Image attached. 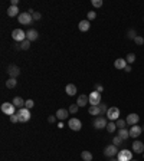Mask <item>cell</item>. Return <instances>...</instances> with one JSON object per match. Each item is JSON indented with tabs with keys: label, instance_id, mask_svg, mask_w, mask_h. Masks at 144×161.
Here are the masks:
<instances>
[{
	"label": "cell",
	"instance_id": "cell-1",
	"mask_svg": "<svg viewBox=\"0 0 144 161\" xmlns=\"http://www.w3.org/2000/svg\"><path fill=\"white\" fill-rule=\"evenodd\" d=\"M107 118L110 119V121H117V119H120V109L117 108V107H111V108H108V111H107Z\"/></svg>",
	"mask_w": 144,
	"mask_h": 161
},
{
	"label": "cell",
	"instance_id": "cell-2",
	"mask_svg": "<svg viewBox=\"0 0 144 161\" xmlns=\"http://www.w3.org/2000/svg\"><path fill=\"white\" fill-rule=\"evenodd\" d=\"M117 160L118 161H131L133 160V151L130 150H120L117 154Z\"/></svg>",
	"mask_w": 144,
	"mask_h": 161
},
{
	"label": "cell",
	"instance_id": "cell-3",
	"mask_svg": "<svg viewBox=\"0 0 144 161\" xmlns=\"http://www.w3.org/2000/svg\"><path fill=\"white\" fill-rule=\"evenodd\" d=\"M12 38H13V40H16V42L22 43L23 40H26V32L22 30V29H14L13 32H12Z\"/></svg>",
	"mask_w": 144,
	"mask_h": 161
},
{
	"label": "cell",
	"instance_id": "cell-4",
	"mask_svg": "<svg viewBox=\"0 0 144 161\" xmlns=\"http://www.w3.org/2000/svg\"><path fill=\"white\" fill-rule=\"evenodd\" d=\"M17 117H19V122H28L30 119V109L22 108L17 111Z\"/></svg>",
	"mask_w": 144,
	"mask_h": 161
},
{
	"label": "cell",
	"instance_id": "cell-5",
	"mask_svg": "<svg viewBox=\"0 0 144 161\" xmlns=\"http://www.w3.org/2000/svg\"><path fill=\"white\" fill-rule=\"evenodd\" d=\"M107 124H108V122H107L105 117H95L92 125H94L95 129H102V128H107Z\"/></svg>",
	"mask_w": 144,
	"mask_h": 161
},
{
	"label": "cell",
	"instance_id": "cell-6",
	"mask_svg": "<svg viewBox=\"0 0 144 161\" xmlns=\"http://www.w3.org/2000/svg\"><path fill=\"white\" fill-rule=\"evenodd\" d=\"M118 154V147L114 145V144H110V145H107L105 150H104V155L108 157V158H112L114 155Z\"/></svg>",
	"mask_w": 144,
	"mask_h": 161
},
{
	"label": "cell",
	"instance_id": "cell-7",
	"mask_svg": "<svg viewBox=\"0 0 144 161\" xmlns=\"http://www.w3.org/2000/svg\"><path fill=\"white\" fill-rule=\"evenodd\" d=\"M68 127L71 128L72 131H81L82 122L78 118H69L68 119Z\"/></svg>",
	"mask_w": 144,
	"mask_h": 161
},
{
	"label": "cell",
	"instance_id": "cell-8",
	"mask_svg": "<svg viewBox=\"0 0 144 161\" xmlns=\"http://www.w3.org/2000/svg\"><path fill=\"white\" fill-rule=\"evenodd\" d=\"M14 108H16V107L13 105V102H3V104H2V112L6 115H9V117L14 114Z\"/></svg>",
	"mask_w": 144,
	"mask_h": 161
},
{
	"label": "cell",
	"instance_id": "cell-9",
	"mask_svg": "<svg viewBox=\"0 0 144 161\" xmlns=\"http://www.w3.org/2000/svg\"><path fill=\"white\" fill-rule=\"evenodd\" d=\"M17 19H19V23H22V24H30L33 17H32V14L29 13V12H23V13H20L17 16Z\"/></svg>",
	"mask_w": 144,
	"mask_h": 161
},
{
	"label": "cell",
	"instance_id": "cell-10",
	"mask_svg": "<svg viewBox=\"0 0 144 161\" xmlns=\"http://www.w3.org/2000/svg\"><path fill=\"white\" fill-rule=\"evenodd\" d=\"M89 104L91 105H100L101 104V92L94 91L89 94Z\"/></svg>",
	"mask_w": 144,
	"mask_h": 161
},
{
	"label": "cell",
	"instance_id": "cell-11",
	"mask_svg": "<svg viewBox=\"0 0 144 161\" xmlns=\"http://www.w3.org/2000/svg\"><path fill=\"white\" fill-rule=\"evenodd\" d=\"M7 73H9V76L10 78H17V76L20 75V69H19V66L17 65H9L7 66Z\"/></svg>",
	"mask_w": 144,
	"mask_h": 161
},
{
	"label": "cell",
	"instance_id": "cell-12",
	"mask_svg": "<svg viewBox=\"0 0 144 161\" xmlns=\"http://www.w3.org/2000/svg\"><path fill=\"white\" fill-rule=\"evenodd\" d=\"M128 131H130V138H138L140 134L143 133V128L138 127V124H137V125H133Z\"/></svg>",
	"mask_w": 144,
	"mask_h": 161
},
{
	"label": "cell",
	"instance_id": "cell-13",
	"mask_svg": "<svg viewBox=\"0 0 144 161\" xmlns=\"http://www.w3.org/2000/svg\"><path fill=\"white\" fill-rule=\"evenodd\" d=\"M125 121H127V125H131V127H133V125H137V124H138L140 117H138L137 114H134V112H133V114H128V115H127Z\"/></svg>",
	"mask_w": 144,
	"mask_h": 161
},
{
	"label": "cell",
	"instance_id": "cell-14",
	"mask_svg": "<svg viewBox=\"0 0 144 161\" xmlns=\"http://www.w3.org/2000/svg\"><path fill=\"white\" fill-rule=\"evenodd\" d=\"M55 115H56V118L59 119V121H65V119L68 118V115H69V111L65 108H61V109H58Z\"/></svg>",
	"mask_w": 144,
	"mask_h": 161
},
{
	"label": "cell",
	"instance_id": "cell-15",
	"mask_svg": "<svg viewBox=\"0 0 144 161\" xmlns=\"http://www.w3.org/2000/svg\"><path fill=\"white\" fill-rule=\"evenodd\" d=\"M77 104H78V107L79 108H82V107H85L86 104H89V96L88 95H79L78 96V99H77Z\"/></svg>",
	"mask_w": 144,
	"mask_h": 161
},
{
	"label": "cell",
	"instance_id": "cell-16",
	"mask_svg": "<svg viewBox=\"0 0 144 161\" xmlns=\"http://www.w3.org/2000/svg\"><path fill=\"white\" fill-rule=\"evenodd\" d=\"M133 151L135 154H143L144 152V144L141 141H134L133 142Z\"/></svg>",
	"mask_w": 144,
	"mask_h": 161
},
{
	"label": "cell",
	"instance_id": "cell-17",
	"mask_svg": "<svg viewBox=\"0 0 144 161\" xmlns=\"http://www.w3.org/2000/svg\"><path fill=\"white\" fill-rule=\"evenodd\" d=\"M127 65H128V63H127V61H125V58H118V59L114 62L115 69H125Z\"/></svg>",
	"mask_w": 144,
	"mask_h": 161
},
{
	"label": "cell",
	"instance_id": "cell-18",
	"mask_svg": "<svg viewBox=\"0 0 144 161\" xmlns=\"http://www.w3.org/2000/svg\"><path fill=\"white\" fill-rule=\"evenodd\" d=\"M38 38H39L38 30H35V29H30V30H28V32H26V39H28V40H30V42L36 40Z\"/></svg>",
	"mask_w": 144,
	"mask_h": 161
},
{
	"label": "cell",
	"instance_id": "cell-19",
	"mask_svg": "<svg viewBox=\"0 0 144 161\" xmlns=\"http://www.w3.org/2000/svg\"><path fill=\"white\" fill-rule=\"evenodd\" d=\"M12 102H13V105L16 108H19V109L25 108V104H26V101H25L23 98H20V96H14Z\"/></svg>",
	"mask_w": 144,
	"mask_h": 161
},
{
	"label": "cell",
	"instance_id": "cell-20",
	"mask_svg": "<svg viewBox=\"0 0 144 161\" xmlns=\"http://www.w3.org/2000/svg\"><path fill=\"white\" fill-rule=\"evenodd\" d=\"M91 28V23H89V20H81L79 23H78V29L81 30V32H86V30H89Z\"/></svg>",
	"mask_w": 144,
	"mask_h": 161
},
{
	"label": "cell",
	"instance_id": "cell-21",
	"mask_svg": "<svg viewBox=\"0 0 144 161\" xmlns=\"http://www.w3.org/2000/svg\"><path fill=\"white\" fill-rule=\"evenodd\" d=\"M65 92H66L69 96H74V95L78 92L77 85H74V84H68V85L65 86Z\"/></svg>",
	"mask_w": 144,
	"mask_h": 161
},
{
	"label": "cell",
	"instance_id": "cell-22",
	"mask_svg": "<svg viewBox=\"0 0 144 161\" xmlns=\"http://www.w3.org/2000/svg\"><path fill=\"white\" fill-rule=\"evenodd\" d=\"M7 14H9V17H14V16H19V7L17 6H9V9H7Z\"/></svg>",
	"mask_w": 144,
	"mask_h": 161
},
{
	"label": "cell",
	"instance_id": "cell-23",
	"mask_svg": "<svg viewBox=\"0 0 144 161\" xmlns=\"http://www.w3.org/2000/svg\"><path fill=\"white\" fill-rule=\"evenodd\" d=\"M88 112H89V115H101V109H100V105H91L89 107V109H88Z\"/></svg>",
	"mask_w": 144,
	"mask_h": 161
},
{
	"label": "cell",
	"instance_id": "cell-24",
	"mask_svg": "<svg viewBox=\"0 0 144 161\" xmlns=\"http://www.w3.org/2000/svg\"><path fill=\"white\" fill-rule=\"evenodd\" d=\"M118 137L123 140H127V138H130V131L127 128H121V129H118Z\"/></svg>",
	"mask_w": 144,
	"mask_h": 161
},
{
	"label": "cell",
	"instance_id": "cell-25",
	"mask_svg": "<svg viewBox=\"0 0 144 161\" xmlns=\"http://www.w3.org/2000/svg\"><path fill=\"white\" fill-rule=\"evenodd\" d=\"M16 85H17V80H16V78H9V79L6 80V86H7L9 89H13V88H16Z\"/></svg>",
	"mask_w": 144,
	"mask_h": 161
},
{
	"label": "cell",
	"instance_id": "cell-26",
	"mask_svg": "<svg viewBox=\"0 0 144 161\" xmlns=\"http://www.w3.org/2000/svg\"><path fill=\"white\" fill-rule=\"evenodd\" d=\"M105 129H107V131H108L110 134H112L115 129H117V124H115L114 121H110V122L107 124V128H105Z\"/></svg>",
	"mask_w": 144,
	"mask_h": 161
},
{
	"label": "cell",
	"instance_id": "cell-27",
	"mask_svg": "<svg viewBox=\"0 0 144 161\" xmlns=\"http://www.w3.org/2000/svg\"><path fill=\"white\" fill-rule=\"evenodd\" d=\"M81 157H82V160L84 161H92V154L89 151H82Z\"/></svg>",
	"mask_w": 144,
	"mask_h": 161
},
{
	"label": "cell",
	"instance_id": "cell-28",
	"mask_svg": "<svg viewBox=\"0 0 144 161\" xmlns=\"http://www.w3.org/2000/svg\"><path fill=\"white\" fill-rule=\"evenodd\" d=\"M30 43H32V42H30V40H28V39H26V40H23L22 43H19L20 49H22V51H28L29 47H30Z\"/></svg>",
	"mask_w": 144,
	"mask_h": 161
},
{
	"label": "cell",
	"instance_id": "cell-29",
	"mask_svg": "<svg viewBox=\"0 0 144 161\" xmlns=\"http://www.w3.org/2000/svg\"><path fill=\"white\" fill-rule=\"evenodd\" d=\"M115 124H117V128H118V129H121V128H125V125H127V121H125V119H123V118H120V119H117V121H115Z\"/></svg>",
	"mask_w": 144,
	"mask_h": 161
},
{
	"label": "cell",
	"instance_id": "cell-30",
	"mask_svg": "<svg viewBox=\"0 0 144 161\" xmlns=\"http://www.w3.org/2000/svg\"><path fill=\"white\" fill-rule=\"evenodd\" d=\"M123 141H124V140H123V138H120L118 135L112 138V144H114V145H117V147H120L121 144H123Z\"/></svg>",
	"mask_w": 144,
	"mask_h": 161
},
{
	"label": "cell",
	"instance_id": "cell-31",
	"mask_svg": "<svg viewBox=\"0 0 144 161\" xmlns=\"http://www.w3.org/2000/svg\"><path fill=\"white\" fill-rule=\"evenodd\" d=\"M127 36H128V39H133V40H134V39L137 38L138 35H137V32H135L134 29H130V30H128V33H127Z\"/></svg>",
	"mask_w": 144,
	"mask_h": 161
},
{
	"label": "cell",
	"instance_id": "cell-32",
	"mask_svg": "<svg viewBox=\"0 0 144 161\" xmlns=\"http://www.w3.org/2000/svg\"><path fill=\"white\" fill-rule=\"evenodd\" d=\"M125 61H127V63H133V62L135 61V55L134 53H128V55L125 56Z\"/></svg>",
	"mask_w": 144,
	"mask_h": 161
},
{
	"label": "cell",
	"instance_id": "cell-33",
	"mask_svg": "<svg viewBox=\"0 0 144 161\" xmlns=\"http://www.w3.org/2000/svg\"><path fill=\"white\" fill-rule=\"evenodd\" d=\"M78 108H79V107H78V104H72L71 107H69V109H68V111H69L71 114H77V112H78Z\"/></svg>",
	"mask_w": 144,
	"mask_h": 161
},
{
	"label": "cell",
	"instance_id": "cell-34",
	"mask_svg": "<svg viewBox=\"0 0 144 161\" xmlns=\"http://www.w3.org/2000/svg\"><path fill=\"white\" fill-rule=\"evenodd\" d=\"M86 17H88V20L91 22V20L97 19V13L94 12V10H91V12H88V14H86Z\"/></svg>",
	"mask_w": 144,
	"mask_h": 161
},
{
	"label": "cell",
	"instance_id": "cell-35",
	"mask_svg": "<svg viewBox=\"0 0 144 161\" xmlns=\"http://www.w3.org/2000/svg\"><path fill=\"white\" fill-rule=\"evenodd\" d=\"M10 119V122L12 124H16V122H19V117H17V114H13V115H10L9 117Z\"/></svg>",
	"mask_w": 144,
	"mask_h": 161
},
{
	"label": "cell",
	"instance_id": "cell-36",
	"mask_svg": "<svg viewBox=\"0 0 144 161\" xmlns=\"http://www.w3.org/2000/svg\"><path fill=\"white\" fill-rule=\"evenodd\" d=\"M33 105H35L33 99H28V101H26V104H25V108H28V109H32V108H33Z\"/></svg>",
	"mask_w": 144,
	"mask_h": 161
},
{
	"label": "cell",
	"instance_id": "cell-37",
	"mask_svg": "<svg viewBox=\"0 0 144 161\" xmlns=\"http://www.w3.org/2000/svg\"><path fill=\"white\" fill-rule=\"evenodd\" d=\"M100 109H101V115L107 114V111H108V107L105 104H100Z\"/></svg>",
	"mask_w": 144,
	"mask_h": 161
},
{
	"label": "cell",
	"instance_id": "cell-38",
	"mask_svg": "<svg viewBox=\"0 0 144 161\" xmlns=\"http://www.w3.org/2000/svg\"><path fill=\"white\" fill-rule=\"evenodd\" d=\"M91 3H92L94 7H101V6L104 5V3H102V0H92Z\"/></svg>",
	"mask_w": 144,
	"mask_h": 161
},
{
	"label": "cell",
	"instance_id": "cell-39",
	"mask_svg": "<svg viewBox=\"0 0 144 161\" xmlns=\"http://www.w3.org/2000/svg\"><path fill=\"white\" fill-rule=\"evenodd\" d=\"M134 42L137 43V45H140V46H141V45L144 43V38H143V36H137V38L134 39Z\"/></svg>",
	"mask_w": 144,
	"mask_h": 161
},
{
	"label": "cell",
	"instance_id": "cell-40",
	"mask_svg": "<svg viewBox=\"0 0 144 161\" xmlns=\"http://www.w3.org/2000/svg\"><path fill=\"white\" fill-rule=\"evenodd\" d=\"M32 17H33V20H40V17H42V14L39 13V12H33V14H32Z\"/></svg>",
	"mask_w": 144,
	"mask_h": 161
},
{
	"label": "cell",
	"instance_id": "cell-41",
	"mask_svg": "<svg viewBox=\"0 0 144 161\" xmlns=\"http://www.w3.org/2000/svg\"><path fill=\"white\" fill-rule=\"evenodd\" d=\"M56 115H51V117H49V118H48V122H51V124H53V122H55V121H56Z\"/></svg>",
	"mask_w": 144,
	"mask_h": 161
},
{
	"label": "cell",
	"instance_id": "cell-42",
	"mask_svg": "<svg viewBox=\"0 0 144 161\" xmlns=\"http://www.w3.org/2000/svg\"><path fill=\"white\" fill-rule=\"evenodd\" d=\"M95 91H98V92H102V91H104V86L100 85V84H97V85H95Z\"/></svg>",
	"mask_w": 144,
	"mask_h": 161
},
{
	"label": "cell",
	"instance_id": "cell-43",
	"mask_svg": "<svg viewBox=\"0 0 144 161\" xmlns=\"http://www.w3.org/2000/svg\"><path fill=\"white\" fill-rule=\"evenodd\" d=\"M10 3H12V6H17V3H19V0H12Z\"/></svg>",
	"mask_w": 144,
	"mask_h": 161
},
{
	"label": "cell",
	"instance_id": "cell-44",
	"mask_svg": "<svg viewBox=\"0 0 144 161\" xmlns=\"http://www.w3.org/2000/svg\"><path fill=\"white\" fill-rule=\"evenodd\" d=\"M125 72H127V73H128V72H131V66H130V65H127V66H125V69H124Z\"/></svg>",
	"mask_w": 144,
	"mask_h": 161
},
{
	"label": "cell",
	"instance_id": "cell-45",
	"mask_svg": "<svg viewBox=\"0 0 144 161\" xmlns=\"http://www.w3.org/2000/svg\"><path fill=\"white\" fill-rule=\"evenodd\" d=\"M58 128H59V129H62V128H63V121H61V122L58 124Z\"/></svg>",
	"mask_w": 144,
	"mask_h": 161
},
{
	"label": "cell",
	"instance_id": "cell-46",
	"mask_svg": "<svg viewBox=\"0 0 144 161\" xmlns=\"http://www.w3.org/2000/svg\"><path fill=\"white\" fill-rule=\"evenodd\" d=\"M141 128H143V131H144V125H143V127H141Z\"/></svg>",
	"mask_w": 144,
	"mask_h": 161
},
{
	"label": "cell",
	"instance_id": "cell-47",
	"mask_svg": "<svg viewBox=\"0 0 144 161\" xmlns=\"http://www.w3.org/2000/svg\"><path fill=\"white\" fill-rule=\"evenodd\" d=\"M111 161H118V160H111Z\"/></svg>",
	"mask_w": 144,
	"mask_h": 161
},
{
	"label": "cell",
	"instance_id": "cell-48",
	"mask_svg": "<svg viewBox=\"0 0 144 161\" xmlns=\"http://www.w3.org/2000/svg\"><path fill=\"white\" fill-rule=\"evenodd\" d=\"M131 161H137V160H131Z\"/></svg>",
	"mask_w": 144,
	"mask_h": 161
},
{
	"label": "cell",
	"instance_id": "cell-49",
	"mask_svg": "<svg viewBox=\"0 0 144 161\" xmlns=\"http://www.w3.org/2000/svg\"><path fill=\"white\" fill-rule=\"evenodd\" d=\"M143 157H144V152H143Z\"/></svg>",
	"mask_w": 144,
	"mask_h": 161
}]
</instances>
